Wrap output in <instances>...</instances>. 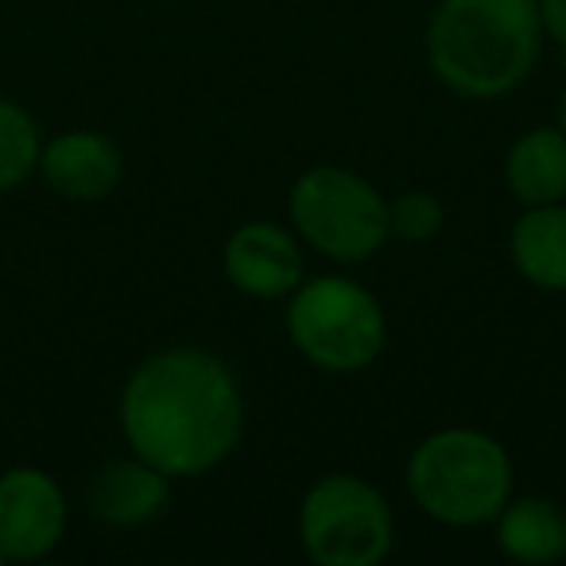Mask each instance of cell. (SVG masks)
I'll use <instances>...</instances> for the list:
<instances>
[{
    "label": "cell",
    "mask_w": 566,
    "mask_h": 566,
    "mask_svg": "<svg viewBox=\"0 0 566 566\" xmlns=\"http://www.w3.org/2000/svg\"><path fill=\"white\" fill-rule=\"evenodd\" d=\"M558 128L566 133V82H563V90H558Z\"/></svg>",
    "instance_id": "obj_17"
},
{
    "label": "cell",
    "mask_w": 566,
    "mask_h": 566,
    "mask_svg": "<svg viewBox=\"0 0 566 566\" xmlns=\"http://www.w3.org/2000/svg\"><path fill=\"white\" fill-rule=\"evenodd\" d=\"M447 226V206L431 190H403L388 202V233L408 244L434 241Z\"/></svg>",
    "instance_id": "obj_15"
},
{
    "label": "cell",
    "mask_w": 566,
    "mask_h": 566,
    "mask_svg": "<svg viewBox=\"0 0 566 566\" xmlns=\"http://www.w3.org/2000/svg\"><path fill=\"white\" fill-rule=\"evenodd\" d=\"M40 175L63 202L94 206L105 202L125 179V156L105 133L94 128H66L43 140Z\"/></svg>",
    "instance_id": "obj_9"
},
{
    "label": "cell",
    "mask_w": 566,
    "mask_h": 566,
    "mask_svg": "<svg viewBox=\"0 0 566 566\" xmlns=\"http://www.w3.org/2000/svg\"><path fill=\"white\" fill-rule=\"evenodd\" d=\"M283 326L295 354L318 373L349 377L380 361L388 346L385 303L361 280L342 272L303 275V283L287 295Z\"/></svg>",
    "instance_id": "obj_4"
},
{
    "label": "cell",
    "mask_w": 566,
    "mask_h": 566,
    "mask_svg": "<svg viewBox=\"0 0 566 566\" xmlns=\"http://www.w3.org/2000/svg\"><path fill=\"white\" fill-rule=\"evenodd\" d=\"M493 543L520 566H551L566 558V512L547 496H516L493 516Z\"/></svg>",
    "instance_id": "obj_12"
},
{
    "label": "cell",
    "mask_w": 566,
    "mask_h": 566,
    "mask_svg": "<svg viewBox=\"0 0 566 566\" xmlns=\"http://www.w3.org/2000/svg\"><path fill=\"white\" fill-rule=\"evenodd\" d=\"M504 187L520 206L566 202V133L539 125L520 133L504 151Z\"/></svg>",
    "instance_id": "obj_13"
},
{
    "label": "cell",
    "mask_w": 566,
    "mask_h": 566,
    "mask_svg": "<svg viewBox=\"0 0 566 566\" xmlns=\"http://www.w3.org/2000/svg\"><path fill=\"white\" fill-rule=\"evenodd\" d=\"M303 555L315 566H377L396 547L388 496L361 473H326L295 512Z\"/></svg>",
    "instance_id": "obj_6"
},
{
    "label": "cell",
    "mask_w": 566,
    "mask_h": 566,
    "mask_svg": "<svg viewBox=\"0 0 566 566\" xmlns=\"http://www.w3.org/2000/svg\"><path fill=\"white\" fill-rule=\"evenodd\" d=\"M0 566H4V558H0Z\"/></svg>",
    "instance_id": "obj_18"
},
{
    "label": "cell",
    "mask_w": 566,
    "mask_h": 566,
    "mask_svg": "<svg viewBox=\"0 0 566 566\" xmlns=\"http://www.w3.org/2000/svg\"><path fill=\"white\" fill-rule=\"evenodd\" d=\"M543 40H551L566 59V0H539Z\"/></svg>",
    "instance_id": "obj_16"
},
{
    "label": "cell",
    "mask_w": 566,
    "mask_h": 566,
    "mask_svg": "<svg viewBox=\"0 0 566 566\" xmlns=\"http://www.w3.org/2000/svg\"><path fill=\"white\" fill-rule=\"evenodd\" d=\"M543 43L539 0H439L423 32L439 86L470 102H496L524 86Z\"/></svg>",
    "instance_id": "obj_2"
},
{
    "label": "cell",
    "mask_w": 566,
    "mask_h": 566,
    "mask_svg": "<svg viewBox=\"0 0 566 566\" xmlns=\"http://www.w3.org/2000/svg\"><path fill=\"white\" fill-rule=\"evenodd\" d=\"M71 504L55 473L40 465H12L0 473V558L40 563L63 543Z\"/></svg>",
    "instance_id": "obj_7"
},
{
    "label": "cell",
    "mask_w": 566,
    "mask_h": 566,
    "mask_svg": "<svg viewBox=\"0 0 566 566\" xmlns=\"http://www.w3.org/2000/svg\"><path fill=\"white\" fill-rule=\"evenodd\" d=\"M40 120L12 97H0V195L24 187L40 171Z\"/></svg>",
    "instance_id": "obj_14"
},
{
    "label": "cell",
    "mask_w": 566,
    "mask_h": 566,
    "mask_svg": "<svg viewBox=\"0 0 566 566\" xmlns=\"http://www.w3.org/2000/svg\"><path fill=\"white\" fill-rule=\"evenodd\" d=\"M167 501H171V478L136 454L102 465L86 485L90 512L109 527L151 524L156 516H164Z\"/></svg>",
    "instance_id": "obj_10"
},
{
    "label": "cell",
    "mask_w": 566,
    "mask_h": 566,
    "mask_svg": "<svg viewBox=\"0 0 566 566\" xmlns=\"http://www.w3.org/2000/svg\"><path fill=\"white\" fill-rule=\"evenodd\" d=\"M516 275L547 295H566V202L524 206L509 229Z\"/></svg>",
    "instance_id": "obj_11"
},
{
    "label": "cell",
    "mask_w": 566,
    "mask_h": 566,
    "mask_svg": "<svg viewBox=\"0 0 566 566\" xmlns=\"http://www.w3.org/2000/svg\"><path fill=\"white\" fill-rule=\"evenodd\" d=\"M117 427L128 454L171 481L213 473L241 447L249 411L237 373L218 354L171 346L128 373L117 400Z\"/></svg>",
    "instance_id": "obj_1"
},
{
    "label": "cell",
    "mask_w": 566,
    "mask_h": 566,
    "mask_svg": "<svg viewBox=\"0 0 566 566\" xmlns=\"http://www.w3.org/2000/svg\"><path fill=\"white\" fill-rule=\"evenodd\" d=\"M416 509L442 527H485L516 493V465L481 427H439L416 442L403 465Z\"/></svg>",
    "instance_id": "obj_3"
},
{
    "label": "cell",
    "mask_w": 566,
    "mask_h": 566,
    "mask_svg": "<svg viewBox=\"0 0 566 566\" xmlns=\"http://www.w3.org/2000/svg\"><path fill=\"white\" fill-rule=\"evenodd\" d=\"M221 272L244 300L283 303L307 275L303 241L280 221H241L226 237Z\"/></svg>",
    "instance_id": "obj_8"
},
{
    "label": "cell",
    "mask_w": 566,
    "mask_h": 566,
    "mask_svg": "<svg viewBox=\"0 0 566 566\" xmlns=\"http://www.w3.org/2000/svg\"><path fill=\"white\" fill-rule=\"evenodd\" d=\"M295 237L334 264H365L388 244V198L342 164H315L287 190Z\"/></svg>",
    "instance_id": "obj_5"
}]
</instances>
